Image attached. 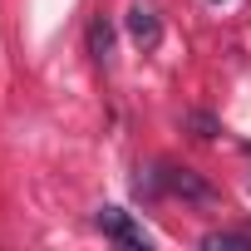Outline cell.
I'll return each mask as SVG.
<instances>
[{
  "label": "cell",
  "mask_w": 251,
  "mask_h": 251,
  "mask_svg": "<svg viewBox=\"0 0 251 251\" xmlns=\"http://www.w3.org/2000/svg\"><path fill=\"white\" fill-rule=\"evenodd\" d=\"M128 35H133V45H143V50H153V45L163 40V25H158V15H153V10H143V5H133V10H128Z\"/></svg>",
  "instance_id": "obj_3"
},
{
  "label": "cell",
  "mask_w": 251,
  "mask_h": 251,
  "mask_svg": "<svg viewBox=\"0 0 251 251\" xmlns=\"http://www.w3.org/2000/svg\"><path fill=\"white\" fill-rule=\"evenodd\" d=\"M99 231H108V236L123 241V246H143V251L153 246V236H148L143 226H133L128 212H118V207H103V212H99Z\"/></svg>",
  "instance_id": "obj_1"
},
{
  "label": "cell",
  "mask_w": 251,
  "mask_h": 251,
  "mask_svg": "<svg viewBox=\"0 0 251 251\" xmlns=\"http://www.w3.org/2000/svg\"><path fill=\"white\" fill-rule=\"evenodd\" d=\"M108 50H113V30H108L103 15H94V25H89V54L99 64H108Z\"/></svg>",
  "instance_id": "obj_4"
},
{
  "label": "cell",
  "mask_w": 251,
  "mask_h": 251,
  "mask_svg": "<svg viewBox=\"0 0 251 251\" xmlns=\"http://www.w3.org/2000/svg\"><path fill=\"white\" fill-rule=\"evenodd\" d=\"M202 246L207 251H217V246H251V231H207Z\"/></svg>",
  "instance_id": "obj_5"
},
{
  "label": "cell",
  "mask_w": 251,
  "mask_h": 251,
  "mask_svg": "<svg viewBox=\"0 0 251 251\" xmlns=\"http://www.w3.org/2000/svg\"><path fill=\"white\" fill-rule=\"evenodd\" d=\"M163 187L177 192V197H192V202H212V187H207L192 168H173V163H168V168H163Z\"/></svg>",
  "instance_id": "obj_2"
}]
</instances>
